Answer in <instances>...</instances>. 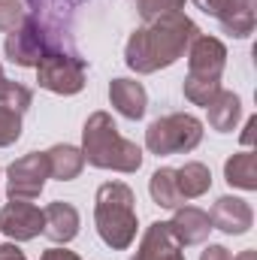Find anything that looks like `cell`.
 <instances>
[{"instance_id": "6da1fadb", "label": "cell", "mask_w": 257, "mask_h": 260, "mask_svg": "<svg viewBox=\"0 0 257 260\" xmlns=\"http://www.w3.org/2000/svg\"><path fill=\"white\" fill-rule=\"evenodd\" d=\"M197 37H200V27L194 24L185 12L160 15V18L136 27L127 37L124 64L133 73H139V76L167 70V67H173L188 52V46Z\"/></svg>"}, {"instance_id": "7a4b0ae2", "label": "cell", "mask_w": 257, "mask_h": 260, "mask_svg": "<svg viewBox=\"0 0 257 260\" xmlns=\"http://www.w3.org/2000/svg\"><path fill=\"white\" fill-rule=\"evenodd\" d=\"M82 154L85 164L94 170H115V173H136L142 167V148L124 139L109 112H91L82 127Z\"/></svg>"}, {"instance_id": "3957f363", "label": "cell", "mask_w": 257, "mask_h": 260, "mask_svg": "<svg viewBox=\"0 0 257 260\" xmlns=\"http://www.w3.org/2000/svg\"><path fill=\"white\" fill-rule=\"evenodd\" d=\"M94 224L103 245L124 251L136 239V197L124 182H106L94 197Z\"/></svg>"}, {"instance_id": "277c9868", "label": "cell", "mask_w": 257, "mask_h": 260, "mask_svg": "<svg viewBox=\"0 0 257 260\" xmlns=\"http://www.w3.org/2000/svg\"><path fill=\"white\" fill-rule=\"evenodd\" d=\"M203 142V121L191 112H170L154 118L145 130V148L157 157L167 154H188Z\"/></svg>"}, {"instance_id": "5b68a950", "label": "cell", "mask_w": 257, "mask_h": 260, "mask_svg": "<svg viewBox=\"0 0 257 260\" xmlns=\"http://www.w3.org/2000/svg\"><path fill=\"white\" fill-rule=\"evenodd\" d=\"M88 79V64L70 52V49H49L43 55V61L37 64V82L40 88L61 94V97H73L85 88Z\"/></svg>"}, {"instance_id": "8992f818", "label": "cell", "mask_w": 257, "mask_h": 260, "mask_svg": "<svg viewBox=\"0 0 257 260\" xmlns=\"http://www.w3.org/2000/svg\"><path fill=\"white\" fill-rule=\"evenodd\" d=\"M49 182L46 151H27L6 167V197L9 200H37Z\"/></svg>"}, {"instance_id": "52a82bcc", "label": "cell", "mask_w": 257, "mask_h": 260, "mask_svg": "<svg viewBox=\"0 0 257 260\" xmlns=\"http://www.w3.org/2000/svg\"><path fill=\"white\" fill-rule=\"evenodd\" d=\"M52 49V43H49V37H46V30L27 15L24 18V24L21 27H15V30H9L6 34V43H3V52H6V58L12 61L15 67H34L43 61V55Z\"/></svg>"}, {"instance_id": "ba28073f", "label": "cell", "mask_w": 257, "mask_h": 260, "mask_svg": "<svg viewBox=\"0 0 257 260\" xmlns=\"http://www.w3.org/2000/svg\"><path fill=\"white\" fill-rule=\"evenodd\" d=\"M0 233L12 242H30L43 233V209L27 200H9L0 209Z\"/></svg>"}, {"instance_id": "9c48e42d", "label": "cell", "mask_w": 257, "mask_h": 260, "mask_svg": "<svg viewBox=\"0 0 257 260\" xmlns=\"http://www.w3.org/2000/svg\"><path fill=\"white\" fill-rule=\"evenodd\" d=\"M224 67H227V46L218 37L200 34L191 46H188V76L221 82Z\"/></svg>"}, {"instance_id": "30bf717a", "label": "cell", "mask_w": 257, "mask_h": 260, "mask_svg": "<svg viewBox=\"0 0 257 260\" xmlns=\"http://www.w3.org/2000/svg\"><path fill=\"white\" fill-rule=\"evenodd\" d=\"M130 260H185V251L170 227V221H154L145 227L139 248Z\"/></svg>"}, {"instance_id": "8fae6325", "label": "cell", "mask_w": 257, "mask_h": 260, "mask_svg": "<svg viewBox=\"0 0 257 260\" xmlns=\"http://www.w3.org/2000/svg\"><path fill=\"white\" fill-rule=\"evenodd\" d=\"M209 218H212V230H221V233H227V236H242V233H248L251 224H254L251 206H248L242 197H230V194L215 200Z\"/></svg>"}, {"instance_id": "7c38bea8", "label": "cell", "mask_w": 257, "mask_h": 260, "mask_svg": "<svg viewBox=\"0 0 257 260\" xmlns=\"http://www.w3.org/2000/svg\"><path fill=\"white\" fill-rule=\"evenodd\" d=\"M79 209L73 203L55 200L43 209V236L52 239L55 245H67L79 236Z\"/></svg>"}, {"instance_id": "4fadbf2b", "label": "cell", "mask_w": 257, "mask_h": 260, "mask_svg": "<svg viewBox=\"0 0 257 260\" xmlns=\"http://www.w3.org/2000/svg\"><path fill=\"white\" fill-rule=\"evenodd\" d=\"M27 3H30V9H34L30 18L46 30L52 49H64V43H61V37H67L64 34V15L70 18L76 0H27Z\"/></svg>"}, {"instance_id": "5bb4252c", "label": "cell", "mask_w": 257, "mask_h": 260, "mask_svg": "<svg viewBox=\"0 0 257 260\" xmlns=\"http://www.w3.org/2000/svg\"><path fill=\"white\" fill-rule=\"evenodd\" d=\"M176 215H173V221H170V227H173V233H176V239H179V245L185 248V245H203L206 239H209V233H212V218H209V212H203V209H197V206H179V209H173Z\"/></svg>"}, {"instance_id": "9a60e30c", "label": "cell", "mask_w": 257, "mask_h": 260, "mask_svg": "<svg viewBox=\"0 0 257 260\" xmlns=\"http://www.w3.org/2000/svg\"><path fill=\"white\" fill-rule=\"evenodd\" d=\"M109 103L127 121H139L148 109V94H145L142 82H136V79H112L109 82Z\"/></svg>"}, {"instance_id": "2e32d148", "label": "cell", "mask_w": 257, "mask_h": 260, "mask_svg": "<svg viewBox=\"0 0 257 260\" xmlns=\"http://www.w3.org/2000/svg\"><path fill=\"white\" fill-rule=\"evenodd\" d=\"M212 18H218L224 34L245 40L254 34V0H218Z\"/></svg>"}, {"instance_id": "e0dca14e", "label": "cell", "mask_w": 257, "mask_h": 260, "mask_svg": "<svg viewBox=\"0 0 257 260\" xmlns=\"http://www.w3.org/2000/svg\"><path fill=\"white\" fill-rule=\"evenodd\" d=\"M46 160H49V179H58V182H73L79 179V173L85 170V154L82 148L70 145V142H58L46 151Z\"/></svg>"}, {"instance_id": "ac0fdd59", "label": "cell", "mask_w": 257, "mask_h": 260, "mask_svg": "<svg viewBox=\"0 0 257 260\" xmlns=\"http://www.w3.org/2000/svg\"><path fill=\"white\" fill-rule=\"evenodd\" d=\"M206 109H209V127L218 130V133H230V130L236 127L239 115H242V100L233 91H224L221 88Z\"/></svg>"}, {"instance_id": "d6986e66", "label": "cell", "mask_w": 257, "mask_h": 260, "mask_svg": "<svg viewBox=\"0 0 257 260\" xmlns=\"http://www.w3.org/2000/svg\"><path fill=\"white\" fill-rule=\"evenodd\" d=\"M224 179H227L230 188L257 191V154L245 148V151L227 157V164H224Z\"/></svg>"}, {"instance_id": "ffe728a7", "label": "cell", "mask_w": 257, "mask_h": 260, "mask_svg": "<svg viewBox=\"0 0 257 260\" xmlns=\"http://www.w3.org/2000/svg\"><path fill=\"white\" fill-rule=\"evenodd\" d=\"M148 194H151V200L160 209H179V206H185V200L179 194V185H176V170L173 167H160V170L151 173Z\"/></svg>"}, {"instance_id": "44dd1931", "label": "cell", "mask_w": 257, "mask_h": 260, "mask_svg": "<svg viewBox=\"0 0 257 260\" xmlns=\"http://www.w3.org/2000/svg\"><path fill=\"white\" fill-rule=\"evenodd\" d=\"M176 185H179V194L182 200H197L212 188V173L206 164L200 160H188L182 170H176Z\"/></svg>"}, {"instance_id": "7402d4cb", "label": "cell", "mask_w": 257, "mask_h": 260, "mask_svg": "<svg viewBox=\"0 0 257 260\" xmlns=\"http://www.w3.org/2000/svg\"><path fill=\"white\" fill-rule=\"evenodd\" d=\"M30 103H34V91H30L27 85L12 82V79H3V82H0V106H6V109L24 115V112L30 109Z\"/></svg>"}, {"instance_id": "603a6c76", "label": "cell", "mask_w": 257, "mask_h": 260, "mask_svg": "<svg viewBox=\"0 0 257 260\" xmlns=\"http://www.w3.org/2000/svg\"><path fill=\"white\" fill-rule=\"evenodd\" d=\"M182 91H185V100H188V103H194V106H209V103H212V97L221 91V82H215V79L185 76Z\"/></svg>"}, {"instance_id": "cb8c5ba5", "label": "cell", "mask_w": 257, "mask_h": 260, "mask_svg": "<svg viewBox=\"0 0 257 260\" xmlns=\"http://www.w3.org/2000/svg\"><path fill=\"white\" fill-rule=\"evenodd\" d=\"M136 9H139V18L148 24L160 15H170V12H182L185 9V0H136Z\"/></svg>"}, {"instance_id": "d4e9b609", "label": "cell", "mask_w": 257, "mask_h": 260, "mask_svg": "<svg viewBox=\"0 0 257 260\" xmlns=\"http://www.w3.org/2000/svg\"><path fill=\"white\" fill-rule=\"evenodd\" d=\"M24 18H27V9L21 0H0V30L9 34V30L21 27Z\"/></svg>"}, {"instance_id": "484cf974", "label": "cell", "mask_w": 257, "mask_h": 260, "mask_svg": "<svg viewBox=\"0 0 257 260\" xmlns=\"http://www.w3.org/2000/svg\"><path fill=\"white\" fill-rule=\"evenodd\" d=\"M18 139H21V115L0 106V148H6Z\"/></svg>"}, {"instance_id": "4316f807", "label": "cell", "mask_w": 257, "mask_h": 260, "mask_svg": "<svg viewBox=\"0 0 257 260\" xmlns=\"http://www.w3.org/2000/svg\"><path fill=\"white\" fill-rule=\"evenodd\" d=\"M200 260H233V254L224 248V245H206L200 251Z\"/></svg>"}, {"instance_id": "83f0119b", "label": "cell", "mask_w": 257, "mask_h": 260, "mask_svg": "<svg viewBox=\"0 0 257 260\" xmlns=\"http://www.w3.org/2000/svg\"><path fill=\"white\" fill-rule=\"evenodd\" d=\"M40 260H82L76 251H67V248H61V245H55V248H46L43 254H40Z\"/></svg>"}, {"instance_id": "f1b7e54d", "label": "cell", "mask_w": 257, "mask_h": 260, "mask_svg": "<svg viewBox=\"0 0 257 260\" xmlns=\"http://www.w3.org/2000/svg\"><path fill=\"white\" fill-rule=\"evenodd\" d=\"M0 260H27V257L15 242H6V245H0Z\"/></svg>"}, {"instance_id": "f546056e", "label": "cell", "mask_w": 257, "mask_h": 260, "mask_svg": "<svg viewBox=\"0 0 257 260\" xmlns=\"http://www.w3.org/2000/svg\"><path fill=\"white\" fill-rule=\"evenodd\" d=\"M254 130H257V115H251V118L245 121V127H242V145H245V148L254 145Z\"/></svg>"}, {"instance_id": "4dcf8cb0", "label": "cell", "mask_w": 257, "mask_h": 260, "mask_svg": "<svg viewBox=\"0 0 257 260\" xmlns=\"http://www.w3.org/2000/svg\"><path fill=\"white\" fill-rule=\"evenodd\" d=\"M233 260H257V251H254V248H248V251H239Z\"/></svg>"}, {"instance_id": "1f68e13d", "label": "cell", "mask_w": 257, "mask_h": 260, "mask_svg": "<svg viewBox=\"0 0 257 260\" xmlns=\"http://www.w3.org/2000/svg\"><path fill=\"white\" fill-rule=\"evenodd\" d=\"M3 79H6V76H3V67H0V82H3Z\"/></svg>"}]
</instances>
